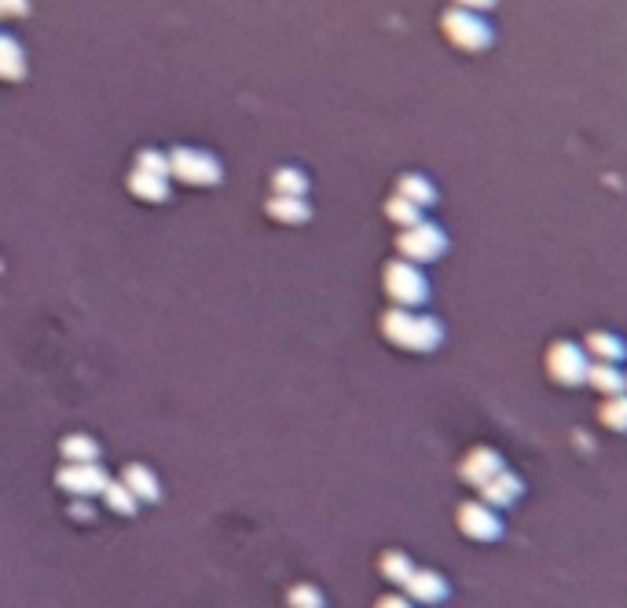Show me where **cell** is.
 Segmentation results:
<instances>
[{"instance_id":"1","label":"cell","mask_w":627,"mask_h":608,"mask_svg":"<svg viewBox=\"0 0 627 608\" xmlns=\"http://www.w3.org/2000/svg\"><path fill=\"white\" fill-rule=\"evenodd\" d=\"M382 334L385 341H393L396 349L433 352V349H441L444 326L441 320H433V315H415L411 308H389L382 315Z\"/></svg>"},{"instance_id":"2","label":"cell","mask_w":627,"mask_h":608,"mask_svg":"<svg viewBox=\"0 0 627 608\" xmlns=\"http://www.w3.org/2000/svg\"><path fill=\"white\" fill-rule=\"evenodd\" d=\"M441 30L459 52H484L492 45V27L481 11H467V8H448L441 16Z\"/></svg>"},{"instance_id":"3","label":"cell","mask_w":627,"mask_h":608,"mask_svg":"<svg viewBox=\"0 0 627 608\" xmlns=\"http://www.w3.org/2000/svg\"><path fill=\"white\" fill-rule=\"evenodd\" d=\"M382 283H385L389 301H393V308H419V304L430 301V283H425L419 264H411V261L385 264Z\"/></svg>"},{"instance_id":"4","label":"cell","mask_w":627,"mask_h":608,"mask_svg":"<svg viewBox=\"0 0 627 608\" xmlns=\"http://www.w3.org/2000/svg\"><path fill=\"white\" fill-rule=\"evenodd\" d=\"M547 374L550 382L561 385V389H576V385H587V371H591V360H587L584 345H576V341H555V345L547 349Z\"/></svg>"},{"instance_id":"5","label":"cell","mask_w":627,"mask_h":608,"mask_svg":"<svg viewBox=\"0 0 627 608\" xmlns=\"http://www.w3.org/2000/svg\"><path fill=\"white\" fill-rule=\"evenodd\" d=\"M396 249H400V257L411 261V264H430L437 257H444L448 235L437 224L419 220L415 227H404V232L396 235Z\"/></svg>"},{"instance_id":"6","label":"cell","mask_w":627,"mask_h":608,"mask_svg":"<svg viewBox=\"0 0 627 608\" xmlns=\"http://www.w3.org/2000/svg\"><path fill=\"white\" fill-rule=\"evenodd\" d=\"M455 524L467 539L473 542H496L499 536L507 531L503 517H499V510H492V506H484L481 499L473 502H462L455 510Z\"/></svg>"},{"instance_id":"7","label":"cell","mask_w":627,"mask_h":608,"mask_svg":"<svg viewBox=\"0 0 627 608\" xmlns=\"http://www.w3.org/2000/svg\"><path fill=\"white\" fill-rule=\"evenodd\" d=\"M503 470H507V462H503V454H499L496 448H473L467 459L459 462V477L467 480L470 488H478V491H481L492 477L503 473Z\"/></svg>"},{"instance_id":"8","label":"cell","mask_w":627,"mask_h":608,"mask_svg":"<svg viewBox=\"0 0 627 608\" xmlns=\"http://www.w3.org/2000/svg\"><path fill=\"white\" fill-rule=\"evenodd\" d=\"M169 173L180 176L187 184H217L221 180L217 161L203 155V150H177V155L169 158Z\"/></svg>"},{"instance_id":"9","label":"cell","mask_w":627,"mask_h":608,"mask_svg":"<svg viewBox=\"0 0 627 608\" xmlns=\"http://www.w3.org/2000/svg\"><path fill=\"white\" fill-rule=\"evenodd\" d=\"M107 484H110L107 473L92 462H70L67 470H59V488H67L70 496H78V499L96 496V491H104Z\"/></svg>"},{"instance_id":"10","label":"cell","mask_w":627,"mask_h":608,"mask_svg":"<svg viewBox=\"0 0 627 608\" xmlns=\"http://www.w3.org/2000/svg\"><path fill=\"white\" fill-rule=\"evenodd\" d=\"M404 590H408V598L419 605H441L451 594L448 579L441 572H433V568H415L411 579L404 582Z\"/></svg>"},{"instance_id":"11","label":"cell","mask_w":627,"mask_h":608,"mask_svg":"<svg viewBox=\"0 0 627 608\" xmlns=\"http://www.w3.org/2000/svg\"><path fill=\"white\" fill-rule=\"evenodd\" d=\"M584 352L591 363H624L627 360V341L613 331H591L584 341Z\"/></svg>"},{"instance_id":"12","label":"cell","mask_w":627,"mask_h":608,"mask_svg":"<svg viewBox=\"0 0 627 608\" xmlns=\"http://www.w3.org/2000/svg\"><path fill=\"white\" fill-rule=\"evenodd\" d=\"M521 491H525L521 477L510 473V470H503V473L492 477V480H488V484L481 488V502L492 506V510H507V506H513V502L521 499Z\"/></svg>"},{"instance_id":"13","label":"cell","mask_w":627,"mask_h":608,"mask_svg":"<svg viewBox=\"0 0 627 608\" xmlns=\"http://www.w3.org/2000/svg\"><path fill=\"white\" fill-rule=\"evenodd\" d=\"M587 385H591L595 392H601V400L620 396V392H627V374L620 371V363H591V371H587Z\"/></svg>"},{"instance_id":"14","label":"cell","mask_w":627,"mask_h":608,"mask_svg":"<svg viewBox=\"0 0 627 608\" xmlns=\"http://www.w3.org/2000/svg\"><path fill=\"white\" fill-rule=\"evenodd\" d=\"M396 195H400V198H408L411 206L425 209V206H433V202H437V187H433L430 180H425V176H419V173H408V176H400Z\"/></svg>"},{"instance_id":"15","label":"cell","mask_w":627,"mask_h":608,"mask_svg":"<svg viewBox=\"0 0 627 608\" xmlns=\"http://www.w3.org/2000/svg\"><path fill=\"white\" fill-rule=\"evenodd\" d=\"M598 422L609 429V433H627V392L620 396H606L598 408Z\"/></svg>"},{"instance_id":"16","label":"cell","mask_w":627,"mask_h":608,"mask_svg":"<svg viewBox=\"0 0 627 608\" xmlns=\"http://www.w3.org/2000/svg\"><path fill=\"white\" fill-rule=\"evenodd\" d=\"M121 484L129 488L136 499H147V502L158 499V480H155V473L147 470V465H129Z\"/></svg>"},{"instance_id":"17","label":"cell","mask_w":627,"mask_h":608,"mask_svg":"<svg viewBox=\"0 0 627 608\" xmlns=\"http://www.w3.org/2000/svg\"><path fill=\"white\" fill-rule=\"evenodd\" d=\"M22 70H27V62H22V48L11 41V37H0V78L16 81V78H22Z\"/></svg>"},{"instance_id":"18","label":"cell","mask_w":627,"mask_h":608,"mask_svg":"<svg viewBox=\"0 0 627 608\" xmlns=\"http://www.w3.org/2000/svg\"><path fill=\"white\" fill-rule=\"evenodd\" d=\"M379 568H382V576H385L389 582H400V587H404V582L411 579V572H415V565H411V557H408V553H400V550H389V553H382Z\"/></svg>"},{"instance_id":"19","label":"cell","mask_w":627,"mask_h":608,"mask_svg":"<svg viewBox=\"0 0 627 608\" xmlns=\"http://www.w3.org/2000/svg\"><path fill=\"white\" fill-rule=\"evenodd\" d=\"M268 213L275 220H283V224H301V220H308V206L301 198H283V195H275L268 202Z\"/></svg>"},{"instance_id":"20","label":"cell","mask_w":627,"mask_h":608,"mask_svg":"<svg viewBox=\"0 0 627 608\" xmlns=\"http://www.w3.org/2000/svg\"><path fill=\"white\" fill-rule=\"evenodd\" d=\"M385 217L393 220L396 227H415V224L422 220V209H419V206H411L408 198L393 195V198L385 202Z\"/></svg>"},{"instance_id":"21","label":"cell","mask_w":627,"mask_h":608,"mask_svg":"<svg viewBox=\"0 0 627 608\" xmlns=\"http://www.w3.org/2000/svg\"><path fill=\"white\" fill-rule=\"evenodd\" d=\"M272 187H275V195H283V198H301L308 184H305V176H301L297 169H280V173H275Z\"/></svg>"},{"instance_id":"22","label":"cell","mask_w":627,"mask_h":608,"mask_svg":"<svg viewBox=\"0 0 627 608\" xmlns=\"http://www.w3.org/2000/svg\"><path fill=\"white\" fill-rule=\"evenodd\" d=\"M133 192L144 198H166V176L158 173H136L133 176Z\"/></svg>"},{"instance_id":"23","label":"cell","mask_w":627,"mask_h":608,"mask_svg":"<svg viewBox=\"0 0 627 608\" xmlns=\"http://www.w3.org/2000/svg\"><path fill=\"white\" fill-rule=\"evenodd\" d=\"M104 496H107V506H110V510H118V513H133V510H136V502H140L129 488H125V484H115V480H110V484L104 488Z\"/></svg>"},{"instance_id":"24","label":"cell","mask_w":627,"mask_h":608,"mask_svg":"<svg viewBox=\"0 0 627 608\" xmlns=\"http://www.w3.org/2000/svg\"><path fill=\"white\" fill-rule=\"evenodd\" d=\"M62 454H67L70 462H96V443L89 437H70L62 443Z\"/></svg>"},{"instance_id":"25","label":"cell","mask_w":627,"mask_h":608,"mask_svg":"<svg viewBox=\"0 0 627 608\" xmlns=\"http://www.w3.org/2000/svg\"><path fill=\"white\" fill-rule=\"evenodd\" d=\"M291 605L294 608H323V594L316 587H308V582H301V587L291 590Z\"/></svg>"},{"instance_id":"26","label":"cell","mask_w":627,"mask_h":608,"mask_svg":"<svg viewBox=\"0 0 627 608\" xmlns=\"http://www.w3.org/2000/svg\"><path fill=\"white\" fill-rule=\"evenodd\" d=\"M374 608H415V601L404 598V594H385V598H379V605Z\"/></svg>"},{"instance_id":"27","label":"cell","mask_w":627,"mask_h":608,"mask_svg":"<svg viewBox=\"0 0 627 608\" xmlns=\"http://www.w3.org/2000/svg\"><path fill=\"white\" fill-rule=\"evenodd\" d=\"M451 8H467V11H481V16H484V11H488V8H496V0H451Z\"/></svg>"},{"instance_id":"28","label":"cell","mask_w":627,"mask_h":608,"mask_svg":"<svg viewBox=\"0 0 627 608\" xmlns=\"http://www.w3.org/2000/svg\"><path fill=\"white\" fill-rule=\"evenodd\" d=\"M30 8V0H0V16H22Z\"/></svg>"},{"instance_id":"29","label":"cell","mask_w":627,"mask_h":608,"mask_svg":"<svg viewBox=\"0 0 627 608\" xmlns=\"http://www.w3.org/2000/svg\"><path fill=\"white\" fill-rule=\"evenodd\" d=\"M74 517H78V521H89V517H92V506L78 502V506H74Z\"/></svg>"}]
</instances>
